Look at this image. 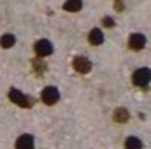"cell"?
I'll return each mask as SVG.
<instances>
[{
  "label": "cell",
  "mask_w": 151,
  "mask_h": 149,
  "mask_svg": "<svg viewBox=\"0 0 151 149\" xmlns=\"http://www.w3.org/2000/svg\"><path fill=\"white\" fill-rule=\"evenodd\" d=\"M17 149H34V138L31 135H21L17 139Z\"/></svg>",
  "instance_id": "52a82bcc"
},
{
  "label": "cell",
  "mask_w": 151,
  "mask_h": 149,
  "mask_svg": "<svg viewBox=\"0 0 151 149\" xmlns=\"http://www.w3.org/2000/svg\"><path fill=\"white\" fill-rule=\"evenodd\" d=\"M145 44H146V37H145L143 34H140V32L132 34L130 39H128V45H130V49H133V50H141V49L145 47Z\"/></svg>",
  "instance_id": "8992f818"
},
{
  "label": "cell",
  "mask_w": 151,
  "mask_h": 149,
  "mask_svg": "<svg viewBox=\"0 0 151 149\" xmlns=\"http://www.w3.org/2000/svg\"><path fill=\"white\" fill-rule=\"evenodd\" d=\"M81 6H83L81 0H67V2L63 3V10H67V11H70V13L80 11Z\"/></svg>",
  "instance_id": "30bf717a"
},
{
  "label": "cell",
  "mask_w": 151,
  "mask_h": 149,
  "mask_svg": "<svg viewBox=\"0 0 151 149\" xmlns=\"http://www.w3.org/2000/svg\"><path fill=\"white\" fill-rule=\"evenodd\" d=\"M41 97H42V102H44V104H47V105H54V104H57L60 94H59V91H57V87L47 86L46 89L42 91Z\"/></svg>",
  "instance_id": "3957f363"
},
{
  "label": "cell",
  "mask_w": 151,
  "mask_h": 149,
  "mask_svg": "<svg viewBox=\"0 0 151 149\" xmlns=\"http://www.w3.org/2000/svg\"><path fill=\"white\" fill-rule=\"evenodd\" d=\"M102 24H104L106 28H114V19H112L111 16H106V18L102 19Z\"/></svg>",
  "instance_id": "5bb4252c"
},
{
  "label": "cell",
  "mask_w": 151,
  "mask_h": 149,
  "mask_svg": "<svg viewBox=\"0 0 151 149\" xmlns=\"http://www.w3.org/2000/svg\"><path fill=\"white\" fill-rule=\"evenodd\" d=\"M128 118H130V113H128L127 109H124V107H119V109H115L114 112V120L117 123H125L128 122Z\"/></svg>",
  "instance_id": "9c48e42d"
},
{
  "label": "cell",
  "mask_w": 151,
  "mask_h": 149,
  "mask_svg": "<svg viewBox=\"0 0 151 149\" xmlns=\"http://www.w3.org/2000/svg\"><path fill=\"white\" fill-rule=\"evenodd\" d=\"M141 148H143V143L135 136H130L125 141V149H141Z\"/></svg>",
  "instance_id": "8fae6325"
},
{
  "label": "cell",
  "mask_w": 151,
  "mask_h": 149,
  "mask_svg": "<svg viewBox=\"0 0 151 149\" xmlns=\"http://www.w3.org/2000/svg\"><path fill=\"white\" fill-rule=\"evenodd\" d=\"M33 68H34L36 73L42 74L44 71H46V63H44L42 60H39V58H34V60H33Z\"/></svg>",
  "instance_id": "4fadbf2b"
},
{
  "label": "cell",
  "mask_w": 151,
  "mask_h": 149,
  "mask_svg": "<svg viewBox=\"0 0 151 149\" xmlns=\"http://www.w3.org/2000/svg\"><path fill=\"white\" fill-rule=\"evenodd\" d=\"M73 68H75V71H78V73L86 74V73L91 71L93 63L86 57H75L73 58Z\"/></svg>",
  "instance_id": "277c9868"
},
{
  "label": "cell",
  "mask_w": 151,
  "mask_h": 149,
  "mask_svg": "<svg viewBox=\"0 0 151 149\" xmlns=\"http://www.w3.org/2000/svg\"><path fill=\"white\" fill-rule=\"evenodd\" d=\"M54 50L52 44H50L49 41H46V39H42V41H37L36 44H34V52L37 54V57H47V55H50Z\"/></svg>",
  "instance_id": "5b68a950"
},
{
  "label": "cell",
  "mask_w": 151,
  "mask_h": 149,
  "mask_svg": "<svg viewBox=\"0 0 151 149\" xmlns=\"http://www.w3.org/2000/svg\"><path fill=\"white\" fill-rule=\"evenodd\" d=\"M88 41H89V44H93V45H101L102 42H104V34H102V31L101 29H91V32H89V36H88Z\"/></svg>",
  "instance_id": "ba28073f"
},
{
  "label": "cell",
  "mask_w": 151,
  "mask_h": 149,
  "mask_svg": "<svg viewBox=\"0 0 151 149\" xmlns=\"http://www.w3.org/2000/svg\"><path fill=\"white\" fill-rule=\"evenodd\" d=\"M15 41H17V39H15L13 34H4L0 37V45L4 49H10V47H13Z\"/></svg>",
  "instance_id": "7c38bea8"
},
{
  "label": "cell",
  "mask_w": 151,
  "mask_h": 149,
  "mask_svg": "<svg viewBox=\"0 0 151 149\" xmlns=\"http://www.w3.org/2000/svg\"><path fill=\"white\" fill-rule=\"evenodd\" d=\"M133 84L140 87H146L150 84V68H138L133 73Z\"/></svg>",
  "instance_id": "7a4b0ae2"
},
{
  "label": "cell",
  "mask_w": 151,
  "mask_h": 149,
  "mask_svg": "<svg viewBox=\"0 0 151 149\" xmlns=\"http://www.w3.org/2000/svg\"><path fill=\"white\" fill-rule=\"evenodd\" d=\"M8 97H10L12 102H15L20 107H31L33 105V99H31L29 96H24V94L18 89H12L10 92H8Z\"/></svg>",
  "instance_id": "6da1fadb"
}]
</instances>
